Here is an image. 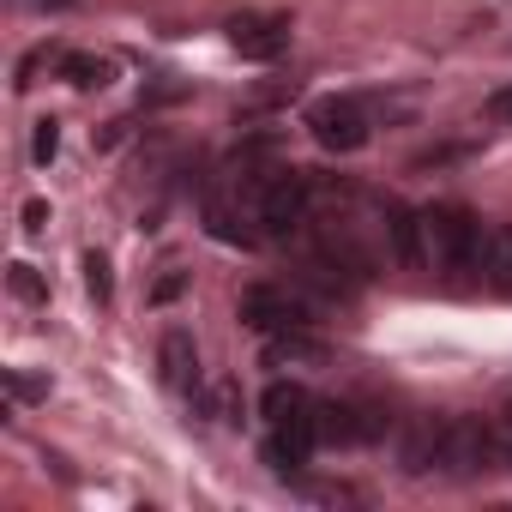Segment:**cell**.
<instances>
[{"mask_svg":"<svg viewBox=\"0 0 512 512\" xmlns=\"http://www.w3.org/2000/svg\"><path fill=\"white\" fill-rule=\"evenodd\" d=\"M422 241H428V253H434V266H446V272H464L470 260H476V241H482V223L470 217V205H428L422 211Z\"/></svg>","mask_w":512,"mask_h":512,"instance_id":"6da1fadb","label":"cell"},{"mask_svg":"<svg viewBox=\"0 0 512 512\" xmlns=\"http://www.w3.org/2000/svg\"><path fill=\"white\" fill-rule=\"evenodd\" d=\"M308 199H314V187H308L302 169H272L266 187H260V199H253V217L266 223L272 241H284V235H296L308 223Z\"/></svg>","mask_w":512,"mask_h":512,"instance_id":"7a4b0ae2","label":"cell"},{"mask_svg":"<svg viewBox=\"0 0 512 512\" xmlns=\"http://www.w3.org/2000/svg\"><path fill=\"white\" fill-rule=\"evenodd\" d=\"M308 133L320 139V151H338V157H350V151H362L368 145V115H362V103L356 97H320V103H308Z\"/></svg>","mask_w":512,"mask_h":512,"instance_id":"3957f363","label":"cell"},{"mask_svg":"<svg viewBox=\"0 0 512 512\" xmlns=\"http://www.w3.org/2000/svg\"><path fill=\"white\" fill-rule=\"evenodd\" d=\"M500 458V434L476 416H446V452H440V470L452 476H482L488 464Z\"/></svg>","mask_w":512,"mask_h":512,"instance_id":"277c9868","label":"cell"},{"mask_svg":"<svg viewBox=\"0 0 512 512\" xmlns=\"http://www.w3.org/2000/svg\"><path fill=\"white\" fill-rule=\"evenodd\" d=\"M229 43L247 61H278L290 49V19L284 13H241V19H229Z\"/></svg>","mask_w":512,"mask_h":512,"instance_id":"5b68a950","label":"cell"},{"mask_svg":"<svg viewBox=\"0 0 512 512\" xmlns=\"http://www.w3.org/2000/svg\"><path fill=\"white\" fill-rule=\"evenodd\" d=\"M241 320L253 326V332H296V326H308V308L290 296V290H272V284H253L247 296H241Z\"/></svg>","mask_w":512,"mask_h":512,"instance_id":"8992f818","label":"cell"},{"mask_svg":"<svg viewBox=\"0 0 512 512\" xmlns=\"http://www.w3.org/2000/svg\"><path fill=\"white\" fill-rule=\"evenodd\" d=\"M320 428H314V410L308 416H290V422H272V440H266V464L278 476H302L308 470V452H314Z\"/></svg>","mask_w":512,"mask_h":512,"instance_id":"52a82bcc","label":"cell"},{"mask_svg":"<svg viewBox=\"0 0 512 512\" xmlns=\"http://www.w3.org/2000/svg\"><path fill=\"white\" fill-rule=\"evenodd\" d=\"M470 266L482 272V284H488V290L512 296V223H488V229H482L476 260H470Z\"/></svg>","mask_w":512,"mask_h":512,"instance_id":"ba28073f","label":"cell"},{"mask_svg":"<svg viewBox=\"0 0 512 512\" xmlns=\"http://www.w3.org/2000/svg\"><path fill=\"white\" fill-rule=\"evenodd\" d=\"M440 452H446V422L422 416V422L404 434V470H410V476H428V470H440Z\"/></svg>","mask_w":512,"mask_h":512,"instance_id":"9c48e42d","label":"cell"},{"mask_svg":"<svg viewBox=\"0 0 512 512\" xmlns=\"http://www.w3.org/2000/svg\"><path fill=\"white\" fill-rule=\"evenodd\" d=\"M163 380L175 392H193L199 386V350H193V332H163Z\"/></svg>","mask_w":512,"mask_h":512,"instance_id":"30bf717a","label":"cell"},{"mask_svg":"<svg viewBox=\"0 0 512 512\" xmlns=\"http://www.w3.org/2000/svg\"><path fill=\"white\" fill-rule=\"evenodd\" d=\"M386 241H392V260L398 266H416L422 260V211H410V205H386Z\"/></svg>","mask_w":512,"mask_h":512,"instance_id":"8fae6325","label":"cell"},{"mask_svg":"<svg viewBox=\"0 0 512 512\" xmlns=\"http://www.w3.org/2000/svg\"><path fill=\"white\" fill-rule=\"evenodd\" d=\"M260 410H266V422H290V416H308V410H314V398H308L296 380H272V386H266V398H260Z\"/></svg>","mask_w":512,"mask_h":512,"instance_id":"7c38bea8","label":"cell"},{"mask_svg":"<svg viewBox=\"0 0 512 512\" xmlns=\"http://www.w3.org/2000/svg\"><path fill=\"white\" fill-rule=\"evenodd\" d=\"M266 356H272V362H326V350H320L314 338H302V326H296V332H272V338H266Z\"/></svg>","mask_w":512,"mask_h":512,"instance_id":"4fadbf2b","label":"cell"},{"mask_svg":"<svg viewBox=\"0 0 512 512\" xmlns=\"http://www.w3.org/2000/svg\"><path fill=\"white\" fill-rule=\"evenodd\" d=\"M61 79L79 85V91H97V85H109V61H97V55H61Z\"/></svg>","mask_w":512,"mask_h":512,"instance_id":"5bb4252c","label":"cell"},{"mask_svg":"<svg viewBox=\"0 0 512 512\" xmlns=\"http://www.w3.org/2000/svg\"><path fill=\"white\" fill-rule=\"evenodd\" d=\"M7 284H13V296H19V302H49V284H43L25 260H19V266H7Z\"/></svg>","mask_w":512,"mask_h":512,"instance_id":"9a60e30c","label":"cell"},{"mask_svg":"<svg viewBox=\"0 0 512 512\" xmlns=\"http://www.w3.org/2000/svg\"><path fill=\"white\" fill-rule=\"evenodd\" d=\"M85 290H91L97 302L115 296V278H109V260H103V253H85Z\"/></svg>","mask_w":512,"mask_h":512,"instance_id":"2e32d148","label":"cell"},{"mask_svg":"<svg viewBox=\"0 0 512 512\" xmlns=\"http://www.w3.org/2000/svg\"><path fill=\"white\" fill-rule=\"evenodd\" d=\"M55 151H61V127H55V121H37V139H31V157H37V163L49 169V163H55Z\"/></svg>","mask_w":512,"mask_h":512,"instance_id":"e0dca14e","label":"cell"},{"mask_svg":"<svg viewBox=\"0 0 512 512\" xmlns=\"http://www.w3.org/2000/svg\"><path fill=\"white\" fill-rule=\"evenodd\" d=\"M7 392H13V404H25V398H43V392H49V380H37V374H19V368H7Z\"/></svg>","mask_w":512,"mask_h":512,"instance_id":"ac0fdd59","label":"cell"},{"mask_svg":"<svg viewBox=\"0 0 512 512\" xmlns=\"http://www.w3.org/2000/svg\"><path fill=\"white\" fill-rule=\"evenodd\" d=\"M488 121H500V127H512V85H500V91L488 97Z\"/></svg>","mask_w":512,"mask_h":512,"instance_id":"d6986e66","label":"cell"},{"mask_svg":"<svg viewBox=\"0 0 512 512\" xmlns=\"http://www.w3.org/2000/svg\"><path fill=\"white\" fill-rule=\"evenodd\" d=\"M25 229H31V235L49 229V205H43V199H25Z\"/></svg>","mask_w":512,"mask_h":512,"instance_id":"ffe728a7","label":"cell"},{"mask_svg":"<svg viewBox=\"0 0 512 512\" xmlns=\"http://www.w3.org/2000/svg\"><path fill=\"white\" fill-rule=\"evenodd\" d=\"M181 290H187V278H181V272H169V278H157V290H151V302H175Z\"/></svg>","mask_w":512,"mask_h":512,"instance_id":"44dd1931","label":"cell"},{"mask_svg":"<svg viewBox=\"0 0 512 512\" xmlns=\"http://www.w3.org/2000/svg\"><path fill=\"white\" fill-rule=\"evenodd\" d=\"M494 434H500V458L512 464V398H506V410H500V428H494Z\"/></svg>","mask_w":512,"mask_h":512,"instance_id":"7402d4cb","label":"cell"},{"mask_svg":"<svg viewBox=\"0 0 512 512\" xmlns=\"http://www.w3.org/2000/svg\"><path fill=\"white\" fill-rule=\"evenodd\" d=\"M25 7H43V13H67L73 0H25Z\"/></svg>","mask_w":512,"mask_h":512,"instance_id":"603a6c76","label":"cell"}]
</instances>
